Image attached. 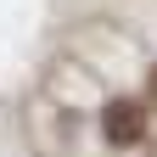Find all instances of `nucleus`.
Masks as SVG:
<instances>
[{
    "label": "nucleus",
    "instance_id": "nucleus-1",
    "mask_svg": "<svg viewBox=\"0 0 157 157\" xmlns=\"http://www.w3.org/2000/svg\"><path fill=\"white\" fill-rule=\"evenodd\" d=\"M34 157H157V0H107L51 51Z\"/></svg>",
    "mask_w": 157,
    "mask_h": 157
}]
</instances>
